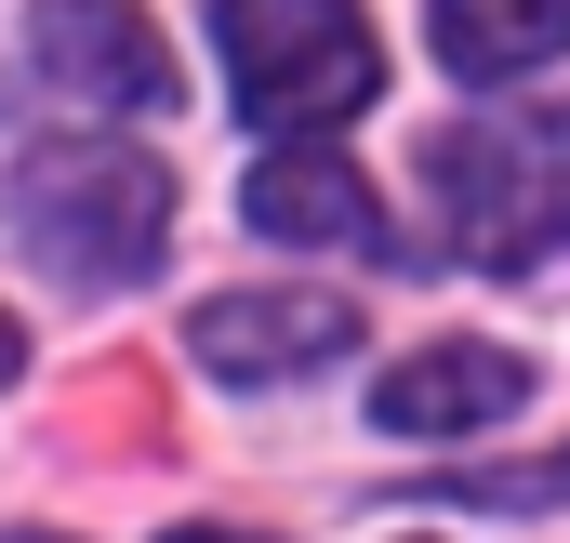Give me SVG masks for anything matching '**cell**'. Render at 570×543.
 <instances>
[{
    "mask_svg": "<svg viewBox=\"0 0 570 543\" xmlns=\"http://www.w3.org/2000/svg\"><path fill=\"white\" fill-rule=\"evenodd\" d=\"M358 345V305L345 292H213L186 318V358L226 372V385H279V372H318Z\"/></svg>",
    "mask_w": 570,
    "mask_h": 543,
    "instance_id": "5",
    "label": "cell"
},
{
    "mask_svg": "<svg viewBox=\"0 0 570 543\" xmlns=\"http://www.w3.org/2000/svg\"><path fill=\"white\" fill-rule=\"evenodd\" d=\"M13 239L40 253L53 278H80V292H120V278L159 266V239H173V172L146 159V146H27L13 159Z\"/></svg>",
    "mask_w": 570,
    "mask_h": 543,
    "instance_id": "2",
    "label": "cell"
},
{
    "mask_svg": "<svg viewBox=\"0 0 570 543\" xmlns=\"http://www.w3.org/2000/svg\"><path fill=\"white\" fill-rule=\"evenodd\" d=\"M213 40H226L239 120H266V134H332L385 93L358 0H213Z\"/></svg>",
    "mask_w": 570,
    "mask_h": 543,
    "instance_id": "3",
    "label": "cell"
},
{
    "mask_svg": "<svg viewBox=\"0 0 570 543\" xmlns=\"http://www.w3.org/2000/svg\"><path fill=\"white\" fill-rule=\"evenodd\" d=\"M13 543H53V531H13Z\"/></svg>",
    "mask_w": 570,
    "mask_h": 543,
    "instance_id": "11",
    "label": "cell"
},
{
    "mask_svg": "<svg viewBox=\"0 0 570 543\" xmlns=\"http://www.w3.org/2000/svg\"><path fill=\"white\" fill-rule=\"evenodd\" d=\"M425 199L438 239L464 266L518 278L570 239V107H518V120H451L425 134Z\"/></svg>",
    "mask_w": 570,
    "mask_h": 543,
    "instance_id": "1",
    "label": "cell"
},
{
    "mask_svg": "<svg viewBox=\"0 0 570 543\" xmlns=\"http://www.w3.org/2000/svg\"><path fill=\"white\" fill-rule=\"evenodd\" d=\"M518 398H531V358H504V345H425V358H399L372 385V424L385 437H478Z\"/></svg>",
    "mask_w": 570,
    "mask_h": 543,
    "instance_id": "7",
    "label": "cell"
},
{
    "mask_svg": "<svg viewBox=\"0 0 570 543\" xmlns=\"http://www.w3.org/2000/svg\"><path fill=\"white\" fill-rule=\"evenodd\" d=\"M425 27L451 80H518V67L570 53V0H425Z\"/></svg>",
    "mask_w": 570,
    "mask_h": 543,
    "instance_id": "8",
    "label": "cell"
},
{
    "mask_svg": "<svg viewBox=\"0 0 570 543\" xmlns=\"http://www.w3.org/2000/svg\"><path fill=\"white\" fill-rule=\"evenodd\" d=\"M239 213H253L266 239H305V253H399L385 199H372V186H358L332 146H279V159H253Z\"/></svg>",
    "mask_w": 570,
    "mask_h": 543,
    "instance_id": "6",
    "label": "cell"
},
{
    "mask_svg": "<svg viewBox=\"0 0 570 543\" xmlns=\"http://www.w3.org/2000/svg\"><path fill=\"white\" fill-rule=\"evenodd\" d=\"M27 67L53 80V93H80V107H173L186 80H173V40L146 27L134 0H40L27 13Z\"/></svg>",
    "mask_w": 570,
    "mask_h": 543,
    "instance_id": "4",
    "label": "cell"
},
{
    "mask_svg": "<svg viewBox=\"0 0 570 543\" xmlns=\"http://www.w3.org/2000/svg\"><path fill=\"white\" fill-rule=\"evenodd\" d=\"M173 543H266V531H199V517H186V531H173Z\"/></svg>",
    "mask_w": 570,
    "mask_h": 543,
    "instance_id": "10",
    "label": "cell"
},
{
    "mask_svg": "<svg viewBox=\"0 0 570 543\" xmlns=\"http://www.w3.org/2000/svg\"><path fill=\"white\" fill-rule=\"evenodd\" d=\"M451 504H504V517L570 504V451H544V464H491V477H451Z\"/></svg>",
    "mask_w": 570,
    "mask_h": 543,
    "instance_id": "9",
    "label": "cell"
}]
</instances>
